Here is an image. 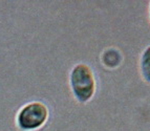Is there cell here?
Segmentation results:
<instances>
[{
	"mask_svg": "<svg viewBox=\"0 0 150 131\" xmlns=\"http://www.w3.org/2000/svg\"><path fill=\"white\" fill-rule=\"evenodd\" d=\"M140 71L143 80L150 84V45H148L141 55Z\"/></svg>",
	"mask_w": 150,
	"mask_h": 131,
	"instance_id": "obj_3",
	"label": "cell"
},
{
	"mask_svg": "<svg viewBox=\"0 0 150 131\" xmlns=\"http://www.w3.org/2000/svg\"><path fill=\"white\" fill-rule=\"evenodd\" d=\"M149 18H150V5H149Z\"/></svg>",
	"mask_w": 150,
	"mask_h": 131,
	"instance_id": "obj_4",
	"label": "cell"
},
{
	"mask_svg": "<svg viewBox=\"0 0 150 131\" xmlns=\"http://www.w3.org/2000/svg\"><path fill=\"white\" fill-rule=\"evenodd\" d=\"M50 98L38 99L22 105L15 116L16 127L20 131H38L50 118Z\"/></svg>",
	"mask_w": 150,
	"mask_h": 131,
	"instance_id": "obj_2",
	"label": "cell"
},
{
	"mask_svg": "<svg viewBox=\"0 0 150 131\" xmlns=\"http://www.w3.org/2000/svg\"><path fill=\"white\" fill-rule=\"evenodd\" d=\"M68 88L78 104L91 102L97 92V79L93 69L85 62L74 64L68 71Z\"/></svg>",
	"mask_w": 150,
	"mask_h": 131,
	"instance_id": "obj_1",
	"label": "cell"
}]
</instances>
